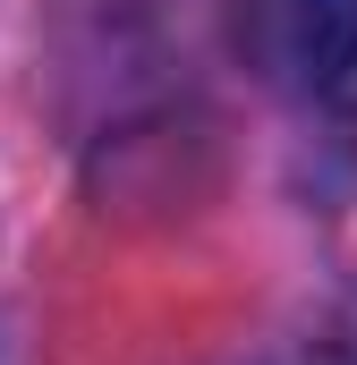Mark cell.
Wrapping results in <instances>:
<instances>
[{
  "instance_id": "cell-1",
  "label": "cell",
  "mask_w": 357,
  "mask_h": 365,
  "mask_svg": "<svg viewBox=\"0 0 357 365\" xmlns=\"http://www.w3.org/2000/svg\"><path fill=\"white\" fill-rule=\"evenodd\" d=\"M247 51L281 93L349 102L357 93V0H256Z\"/></svg>"
},
{
  "instance_id": "cell-2",
  "label": "cell",
  "mask_w": 357,
  "mask_h": 365,
  "mask_svg": "<svg viewBox=\"0 0 357 365\" xmlns=\"http://www.w3.org/2000/svg\"><path fill=\"white\" fill-rule=\"evenodd\" d=\"M315 365H357V306L332 323V340H323V357H315Z\"/></svg>"
}]
</instances>
